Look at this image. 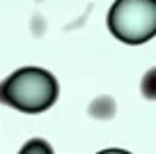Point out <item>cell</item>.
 I'll use <instances>...</instances> for the list:
<instances>
[{
    "label": "cell",
    "instance_id": "cell-4",
    "mask_svg": "<svg viewBox=\"0 0 156 154\" xmlns=\"http://www.w3.org/2000/svg\"><path fill=\"white\" fill-rule=\"evenodd\" d=\"M140 92L145 99H156V67H151L149 72L142 76V83H140Z\"/></svg>",
    "mask_w": 156,
    "mask_h": 154
},
{
    "label": "cell",
    "instance_id": "cell-2",
    "mask_svg": "<svg viewBox=\"0 0 156 154\" xmlns=\"http://www.w3.org/2000/svg\"><path fill=\"white\" fill-rule=\"evenodd\" d=\"M108 28L124 44H145L156 37V0H115Z\"/></svg>",
    "mask_w": 156,
    "mask_h": 154
},
{
    "label": "cell",
    "instance_id": "cell-6",
    "mask_svg": "<svg viewBox=\"0 0 156 154\" xmlns=\"http://www.w3.org/2000/svg\"><path fill=\"white\" fill-rule=\"evenodd\" d=\"M99 154H131V152H126V149H103Z\"/></svg>",
    "mask_w": 156,
    "mask_h": 154
},
{
    "label": "cell",
    "instance_id": "cell-3",
    "mask_svg": "<svg viewBox=\"0 0 156 154\" xmlns=\"http://www.w3.org/2000/svg\"><path fill=\"white\" fill-rule=\"evenodd\" d=\"M90 115L101 117V120L112 117L115 115V101H112L110 97H99L97 101H92V106H90Z\"/></svg>",
    "mask_w": 156,
    "mask_h": 154
},
{
    "label": "cell",
    "instance_id": "cell-1",
    "mask_svg": "<svg viewBox=\"0 0 156 154\" xmlns=\"http://www.w3.org/2000/svg\"><path fill=\"white\" fill-rule=\"evenodd\" d=\"M58 81L51 72L23 67L0 83V104L21 113H44L58 101Z\"/></svg>",
    "mask_w": 156,
    "mask_h": 154
},
{
    "label": "cell",
    "instance_id": "cell-5",
    "mask_svg": "<svg viewBox=\"0 0 156 154\" xmlns=\"http://www.w3.org/2000/svg\"><path fill=\"white\" fill-rule=\"evenodd\" d=\"M19 154H53V149H51V145L46 143V140L32 138V140H28V143L23 145V149H21Z\"/></svg>",
    "mask_w": 156,
    "mask_h": 154
}]
</instances>
